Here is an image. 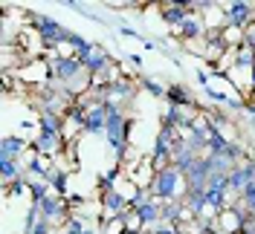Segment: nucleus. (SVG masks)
I'll return each mask as SVG.
<instances>
[{
  "label": "nucleus",
  "instance_id": "1",
  "mask_svg": "<svg viewBox=\"0 0 255 234\" xmlns=\"http://www.w3.org/2000/svg\"><path fill=\"white\" fill-rule=\"evenodd\" d=\"M47 64H49V81L58 84L64 93H70L73 98L90 93L93 78L87 76V70L81 67V61L76 55H58V52H55V55L47 58Z\"/></svg>",
  "mask_w": 255,
  "mask_h": 234
},
{
  "label": "nucleus",
  "instance_id": "2",
  "mask_svg": "<svg viewBox=\"0 0 255 234\" xmlns=\"http://www.w3.org/2000/svg\"><path fill=\"white\" fill-rule=\"evenodd\" d=\"M26 17L32 20V29L38 32V38H41V47L44 49H58L61 44H70V35H73V29H67V26H61L55 17L49 15H41V12H26Z\"/></svg>",
  "mask_w": 255,
  "mask_h": 234
},
{
  "label": "nucleus",
  "instance_id": "3",
  "mask_svg": "<svg viewBox=\"0 0 255 234\" xmlns=\"http://www.w3.org/2000/svg\"><path fill=\"white\" fill-rule=\"evenodd\" d=\"M186 191V176L177 171L174 165H165L154 173V182H151V197L159 200V203H174V200H183Z\"/></svg>",
  "mask_w": 255,
  "mask_h": 234
},
{
  "label": "nucleus",
  "instance_id": "4",
  "mask_svg": "<svg viewBox=\"0 0 255 234\" xmlns=\"http://www.w3.org/2000/svg\"><path fill=\"white\" fill-rule=\"evenodd\" d=\"M221 20H223V29L244 32L250 23H255V6L253 3H247V0L223 3L221 6Z\"/></svg>",
  "mask_w": 255,
  "mask_h": 234
},
{
  "label": "nucleus",
  "instance_id": "5",
  "mask_svg": "<svg viewBox=\"0 0 255 234\" xmlns=\"http://www.w3.org/2000/svg\"><path fill=\"white\" fill-rule=\"evenodd\" d=\"M99 203H102V211L108 217H119L130 208V197L122 194L119 188H108V191H99Z\"/></svg>",
  "mask_w": 255,
  "mask_h": 234
},
{
  "label": "nucleus",
  "instance_id": "6",
  "mask_svg": "<svg viewBox=\"0 0 255 234\" xmlns=\"http://www.w3.org/2000/svg\"><path fill=\"white\" fill-rule=\"evenodd\" d=\"M38 211H41V217L49 220L52 226L55 223H61L67 217V211H70V205H67V197H58V194H49L44 203L38 205Z\"/></svg>",
  "mask_w": 255,
  "mask_h": 234
},
{
  "label": "nucleus",
  "instance_id": "7",
  "mask_svg": "<svg viewBox=\"0 0 255 234\" xmlns=\"http://www.w3.org/2000/svg\"><path fill=\"white\" fill-rule=\"evenodd\" d=\"M159 17H162L168 26L180 29V26L191 17V6L189 3H162V6H159Z\"/></svg>",
  "mask_w": 255,
  "mask_h": 234
},
{
  "label": "nucleus",
  "instance_id": "8",
  "mask_svg": "<svg viewBox=\"0 0 255 234\" xmlns=\"http://www.w3.org/2000/svg\"><path fill=\"white\" fill-rule=\"evenodd\" d=\"M105 130H108V110H105V101L93 107L87 113V119H84V133H90V136H105Z\"/></svg>",
  "mask_w": 255,
  "mask_h": 234
},
{
  "label": "nucleus",
  "instance_id": "9",
  "mask_svg": "<svg viewBox=\"0 0 255 234\" xmlns=\"http://www.w3.org/2000/svg\"><path fill=\"white\" fill-rule=\"evenodd\" d=\"M26 173H29L32 179H38V182H52V173H55V168H52V165H47V159H44V156H29V159H26Z\"/></svg>",
  "mask_w": 255,
  "mask_h": 234
},
{
  "label": "nucleus",
  "instance_id": "10",
  "mask_svg": "<svg viewBox=\"0 0 255 234\" xmlns=\"http://www.w3.org/2000/svg\"><path fill=\"white\" fill-rule=\"evenodd\" d=\"M23 173H26V165H23L20 159L0 156V179H3V185H12V182H17Z\"/></svg>",
  "mask_w": 255,
  "mask_h": 234
},
{
  "label": "nucleus",
  "instance_id": "11",
  "mask_svg": "<svg viewBox=\"0 0 255 234\" xmlns=\"http://www.w3.org/2000/svg\"><path fill=\"white\" fill-rule=\"evenodd\" d=\"M165 98H168V104H177V107H191V104H197V98L191 95V90L186 84H180V81H171V84H168Z\"/></svg>",
  "mask_w": 255,
  "mask_h": 234
},
{
  "label": "nucleus",
  "instance_id": "12",
  "mask_svg": "<svg viewBox=\"0 0 255 234\" xmlns=\"http://www.w3.org/2000/svg\"><path fill=\"white\" fill-rule=\"evenodd\" d=\"M29 145L23 136H17V133H6L3 139H0V156H9V159H20V154L26 151Z\"/></svg>",
  "mask_w": 255,
  "mask_h": 234
},
{
  "label": "nucleus",
  "instance_id": "13",
  "mask_svg": "<svg viewBox=\"0 0 255 234\" xmlns=\"http://www.w3.org/2000/svg\"><path fill=\"white\" fill-rule=\"evenodd\" d=\"M177 32L183 35V41H197V38H206V26H203L200 15H191Z\"/></svg>",
  "mask_w": 255,
  "mask_h": 234
},
{
  "label": "nucleus",
  "instance_id": "14",
  "mask_svg": "<svg viewBox=\"0 0 255 234\" xmlns=\"http://www.w3.org/2000/svg\"><path fill=\"white\" fill-rule=\"evenodd\" d=\"M183 214H189L183 200L162 203V223H168V226H180V223H183Z\"/></svg>",
  "mask_w": 255,
  "mask_h": 234
},
{
  "label": "nucleus",
  "instance_id": "15",
  "mask_svg": "<svg viewBox=\"0 0 255 234\" xmlns=\"http://www.w3.org/2000/svg\"><path fill=\"white\" fill-rule=\"evenodd\" d=\"M61 234H96V229H93V223L84 220V214H70Z\"/></svg>",
  "mask_w": 255,
  "mask_h": 234
},
{
  "label": "nucleus",
  "instance_id": "16",
  "mask_svg": "<svg viewBox=\"0 0 255 234\" xmlns=\"http://www.w3.org/2000/svg\"><path fill=\"white\" fill-rule=\"evenodd\" d=\"M136 87H142L148 95H154V98H165V93H168V87L162 84V81H157V78L151 76H136Z\"/></svg>",
  "mask_w": 255,
  "mask_h": 234
},
{
  "label": "nucleus",
  "instance_id": "17",
  "mask_svg": "<svg viewBox=\"0 0 255 234\" xmlns=\"http://www.w3.org/2000/svg\"><path fill=\"white\" fill-rule=\"evenodd\" d=\"M232 70H255V49H247V47H238L235 55H232Z\"/></svg>",
  "mask_w": 255,
  "mask_h": 234
},
{
  "label": "nucleus",
  "instance_id": "18",
  "mask_svg": "<svg viewBox=\"0 0 255 234\" xmlns=\"http://www.w3.org/2000/svg\"><path fill=\"white\" fill-rule=\"evenodd\" d=\"M119 179H122V171H119V165H113L108 171L99 176V191H108V188H119Z\"/></svg>",
  "mask_w": 255,
  "mask_h": 234
},
{
  "label": "nucleus",
  "instance_id": "19",
  "mask_svg": "<svg viewBox=\"0 0 255 234\" xmlns=\"http://www.w3.org/2000/svg\"><path fill=\"white\" fill-rule=\"evenodd\" d=\"M47 197H49V185H47V182L29 179V200H32V205H41Z\"/></svg>",
  "mask_w": 255,
  "mask_h": 234
},
{
  "label": "nucleus",
  "instance_id": "20",
  "mask_svg": "<svg viewBox=\"0 0 255 234\" xmlns=\"http://www.w3.org/2000/svg\"><path fill=\"white\" fill-rule=\"evenodd\" d=\"M67 182H70V173L64 171V168H55V173H52V182H49V188L58 194V197H64L67 194Z\"/></svg>",
  "mask_w": 255,
  "mask_h": 234
},
{
  "label": "nucleus",
  "instance_id": "21",
  "mask_svg": "<svg viewBox=\"0 0 255 234\" xmlns=\"http://www.w3.org/2000/svg\"><path fill=\"white\" fill-rule=\"evenodd\" d=\"M238 205L255 214V182H253V185H247V188L238 194Z\"/></svg>",
  "mask_w": 255,
  "mask_h": 234
},
{
  "label": "nucleus",
  "instance_id": "22",
  "mask_svg": "<svg viewBox=\"0 0 255 234\" xmlns=\"http://www.w3.org/2000/svg\"><path fill=\"white\" fill-rule=\"evenodd\" d=\"M3 188H6V197H23V194H29V179H26V176H20L17 182L3 185Z\"/></svg>",
  "mask_w": 255,
  "mask_h": 234
},
{
  "label": "nucleus",
  "instance_id": "23",
  "mask_svg": "<svg viewBox=\"0 0 255 234\" xmlns=\"http://www.w3.org/2000/svg\"><path fill=\"white\" fill-rule=\"evenodd\" d=\"M241 47H247V49H255V23H250L247 29L241 32Z\"/></svg>",
  "mask_w": 255,
  "mask_h": 234
},
{
  "label": "nucleus",
  "instance_id": "24",
  "mask_svg": "<svg viewBox=\"0 0 255 234\" xmlns=\"http://www.w3.org/2000/svg\"><path fill=\"white\" fill-rule=\"evenodd\" d=\"M241 171H244V179H247V185H253V182H255V159H247V162H241Z\"/></svg>",
  "mask_w": 255,
  "mask_h": 234
},
{
  "label": "nucleus",
  "instance_id": "25",
  "mask_svg": "<svg viewBox=\"0 0 255 234\" xmlns=\"http://www.w3.org/2000/svg\"><path fill=\"white\" fill-rule=\"evenodd\" d=\"M206 95L212 98V101H218V104H229V101H232V98H229L226 93H221V90H215V87H206Z\"/></svg>",
  "mask_w": 255,
  "mask_h": 234
},
{
  "label": "nucleus",
  "instance_id": "26",
  "mask_svg": "<svg viewBox=\"0 0 255 234\" xmlns=\"http://www.w3.org/2000/svg\"><path fill=\"white\" fill-rule=\"evenodd\" d=\"M154 234H183V229L180 226H168V223H159L157 229H154Z\"/></svg>",
  "mask_w": 255,
  "mask_h": 234
},
{
  "label": "nucleus",
  "instance_id": "27",
  "mask_svg": "<svg viewBox=\"0 0 255 234\" xmlns=\"http://www.w3.org/2000/svg\"><path fill=\"white\" fill-rule=\"evenodd\" d=\"M52 232V223H49V220H38V223H35V229H32V234H49Z\"/></svg>",
  "mask_w": 255,
  "mask_h": 234
},
{
  "label": "nucleus",
  "instance_id": "28",
  "mask_svg": "<svg viewBox=\"0 0 255 234\" xmlns=\"http://www.w3.org/2000/svg\"><path fill=\"white\" fill-rule=\"evenodd\" d=\"M209 78L212 76H209L206 70H197V84H200V87H209Z\"/></svg>",
  "mask_w": 255,
  "mask_h": 234
},
{
  "label": "nucleus",
  "instance_id": "29",
  "mask_svg": "<svg viewBox=\"0 0 255 234\" xmlns=\"http://www.w3.org/2000/svg\"><path fill=\"white\" fill-rule=\"evenodd\" d=\"M128 64L139 70V67H142V55H136V52H130V55H128Z\"/></svg>",
  "mask_w": 255,
  "mask_h": 234
},
{
  "label": "nucleus",
  "instance_id": "30",
  "mask_svg": "<svg viewBox=\"0 0 255 234\" xmlns=\"http://www.w3.org/2000/svg\"><path fill=\"white\" fill-rule=\"evenodd\" d=\"M218 234H221V232H218Z\"/></svg>",
  "mask_w": 255,
  "mask_h": 234
}]
</instances>
